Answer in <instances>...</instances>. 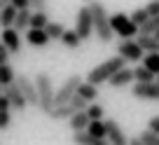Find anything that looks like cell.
Returning a JSON list of instances; mask_svg holds the SVG:
<instances>
[{"label": "cell", "mask_w": 159, "mask_h": 145, "mask_svg": "<svg viewBox=\"0 0 159 145\" xmlns=\"http://www.w3.org/2000/svg\"><path fill=\"white\" fill-rule=\"evenodd\" d=\"M122 68H126V61L122 59V56H112V59L98 63L96 68H91L89 73H87V80H84V82H89V84H94V87L108 84V82L112 80V77L117 75Z\"/></svg>", "instance_id": "obj_1"}, {"label": "cell", "mask_w": 159, "mask_h": 145, "mask_svg": "<svg viewBox=\"0 0 159 145\" xmlns=\"http://www.w3.org/2000/svg\"><path fill=\"white\" fill-rule=\"evenodd\" d=\"M35 87H38V96H40V110L49 117L52 110H54V96H56L49 73H38L35 75Z\"/></svg>", "instance_id": "obj_2"}, {"label": "cell", "mask_w": 159, "mask_h": 145, "mask_svg": "<svg viewBox=\"0 0 159 145\" xmlns=\"http://www.w3.org/2000/svg\"><path fill=\"white\" fill-rule=\"evenodd\" d=\"M91 7V16H94V33L101 42H110L112 40V26H110V14L105 12V7L101 2H89Z\"/></svg>", "instance_id": "obj_3"}, {"label": "cell", "mask_w": 159, "mask_h": 145, "mask_svg": "<svg viewBox=\"0 0 159 145\" xmlns=\"http://www.w3.org/2000/svg\"><path fill=\"white\" fill-rule=\"evenodd\" d=\"M110 26H112V33H117L122 40H136L138 38V26L124 12H117V14L110 16Z\"/></svg>", "instance_id": "obj_4"}, {"label": "cell", "mask_w": 159, "mask_h": 145, "mask_svg": "<svg viewBox=\"0 0 159 145\" xmlns=\"http://www.w3.org/2000/svg\"><path fill=\"white\" fill-rule=\"evenodd\" d=\"M82 77L80 75H70V77H66V82L56 89V96H54V108H59V105H68L70 101L77 96V89L82 87Z\"/></svg>", "instance_id": "obj_5"}, {"label": "cell", "mask_w": 159, "mask_h": 145, "mask_svg": "<svg viewBox=\"0 0 159 145\" xmlns=\"http://www.w3.org/2000/svg\"><path fill=\"white\" fill-rule=\"evenodd\" d=\"M75 33L80 35V40H82V42L91 40V33H94V16H91V7H89V2L80 7V12H77V21H75Z\"/></svg>", "instance_id": "obj_6"}, {"label": "cell", "mask_w": 159, "mask_h": 145, "mask_svg": "<svg viewBox=\"0 0 159 145\" xmlns=\"http://www.w3.org/2000/svg\"><path fill=\"white\" fill-rule=\"evenodd\" d=\"M117 56H122V59L126 61V63H138V61L145 59V52L140 49V45L136 40H122L117 45Z\"/></svg>", "instance_id": "obj_7"}, {"label": "cell", "mask_w": 159, "mask_h": 145, "mask_svg": "<svg viewBox=\"0 0 159 145\" xmlns=\"http://www.w3.org/2000/svg\"><path fill=\"white\" fill-rule=\"evenodd\" d=\"M16 87H19V91L24 94L26 103L33 105V108H40V96H38V87H35V80H30V77L26 75H16Z\"/></svg>", "instance_id": "obj_8"}, {"label": "cell", "mask_w": 159, "mask_h": 145, "mask_svg": "<svg viewBox=\"0 0 159 145\" xmlns=\"http://www.w3.org/2000/svg\"><path fill=\"white\" fill-rule=\"evenodd\" d=\"M131 94H134V98H140V101H159V82H150V84L136 82L131 87Z\"/></svg>", "instance_id": "obj_9"}, {"label": "cell", "mask_w": 159, "mask_h": 145, "mask_svg": "<svg viewBox=\"0 0 159 145\" xmlns=\"http://www.w3.org/2000/svg\"><path fill=\"white\" fill-rule=\"evenodd\" d=\"M105 131H108V143L110 145H129L131 138H126V134L122 131V126L115 120H105Z\"/></svg>", "instance_id": "obj_10"}, {"label": "cell", "mask_w": 159, "mask_h": 145, "mask_svg": "<svg viewBox=\"0 0 159 145\" xmlns=\"http://www.w3.org/2000/svg\"><path fill=\"white\" fill-rule=\"evenodd\" d=\"M0 42L7 47V52H10V54H19V52H21V35L16 33L14 28L2 30V33H0Z\"/></svg>", "instance_id": "obj_11"}, {"label": "cell", "mask_w": 159, "mask_h": 145, "mask_svg": "<svg viewBox=\"0 0 159 145\" xmlns=\"http://www.w3.org/2000/svg\"><path fill=\"white\" fill-rule=\"evenodd\" d=\"M2 94L10 98V103H12V110H16V112H24L26 108H28V103H26V98H24V94L19 91V87L16 84H12V87H7Z\"/></svg>", "instance_id": "obj_12"}, {"label": "cell", "mask_w": 159, "mask_h": 145, "mask_svg": "<svg viewBox=\"0 0 159 145\" xmlns=\"http://www.w3.org/2000/svg\"><path fill=\"white\" fill-rule=\"evenodd\" d=\"M129 82H134V84H136V75H134V70H131V68H122L117 75H115L112 80L108 82V84L112 87V89H122V87H126Z\"/></svg>", "instance_id": "obj_13"}, {"label": "cell", "mask_w": 159, "mask_h": 145, "mask_svg": "<svg viewBox=\"0 0 159 145\" xmlns=\"http://www.w3.org/2000/svg\"><path fill=\"white\" fill-rule=\"evenodd\" d=\"M26 42H28L30 47H38V49H42V47H47L49 45V35L45 33V30H26Z\"/></svg>", "instance_id": "obj_14"}, {"label": "cell", "mask_w": 159, "mask_h": 145, "mask_svg": "<svg viewBox=\"0 0 159 145\" xmlns=\"http://www.w3.org/2000/svg\"><path fill=\"white\" fill-rule=\"evenodd\" d=\"M68 124H70V131H73V134H82V131L89 129L91 120H89L87 112H77V115H73V120H70Z\"/></svg>", "instance_id": "obj_15"}, {"label": "cell", "mask_w": 159, "mask_h": 145, "mask_svg": "<svg viewBox=\"0 0 159 145\" xmlns=\"http://www.w3.org/2000/svg\"><path fill=\"white\" fill-rule=\"evenodd\" d=\"M136 42L140 45V49L148 52V54H159V40L154 35H138Z\"/></svg>", "instance_id": "obj_16"}, {"label": "cell", "mask_w": 159, "mask_h": 145, "mask_svg": "<svg viewBox=\"0 0 159 145\" xmlns=\"http://www.w3.org/2000/svg\"><path fill=\"white\" fill-rule=\"evenodd\" d=\"M73 143H75V145H110L108 140L94 138L89 131H82V134H73Z\"/></svg>", "instance_id": "obj_17"}, {"label": "cell", "mask_w": 159, "mask_h": 145, "mask_svg": "<svg viewBox=\"0 0 159 145\" xmlns=\"http://www.w3.org/2000/svg\"><path fill=\"white\" fill-rule=\"evenodd\" d=\"M77 96L82 101H87V103H94L96 98H98V87H94V84H89V82H82V87L77 89Z\"/></svg>", "instance_id": "obj_18"}, {"label": "cell", "mask_w": 159, "mask_h": 145, "mask_svg": "<svg viewBox=\"0 0 159 145\" xmlns=\"http://www.w3.org/2000/svg\"><path fill=\"white\" fill-rule=\"evenodd\" d=\"M16 14L19 12L12 7V2L5 7V10L0 12V26H2V30H7V28H14V21H16Z\"/></svg>", "instance_id": "obj_19"}, {"label": "cell", "mask_w": 159, "mask_h": 145, "mask_svg": "<svg viewBox=\"0 0 159 145\" xmlns=\"http://www.w3.org/2000/svg\"><path fill=\"white\" fill-rule=\"evenodd\" d=\"M14 82H16V73H14V68H12V63L0 66V84H2V89L12 87Z\"/></svg>", "instance_id": "obj_20"}, {"label": "cell", "mask_w": 159, "mask_h": 145, "mask_svg": "<svg viewBox=\"0 0 159 145\" xmlns=\"http://www.w3.org/2000/svg\"><path fill=\"white\" fill-rule=\"evenodd\" d=\"M73 115H77V112H75V108L73 105H59V108H54V110H52V115H49V120H54V122H59V120H73Z\"/></svg>", "instance_id": "obj_21"}, {"label": "cell", "mask_w": 159, "mask_h": 145, "mask_svg": "<svg viewBox=\"0 0 159 145\" xmlns=\"http://www.w3.org/2000/svg\"><path fill=\"white\" fill-rule=\"evenodd\" d=\"M49 24L52 21L47 16V12H33V16H30V28L33 30H45Z\"/></svg>", "instance_id": "obj_22"}, {"label": "cell", "mask_w": 159, "mask_h": 145, "mask_svg": "<svg viewBox=\"0 0 159 145\" xmlns=\"http://www.w3.org/2000/svg\"><path fill=\"white\" fill-rule=\"evenodd\" d=\"M134 75H136V82H140V84H150V82H157V75H154V73H150V70L145 68L143 63H140L138 68H134Z\"/></svg>", "instance_id": "obj_23"}, {"label": "cell", "mask_w": 159, "mask_h": 145, "mask_svg": "<svg viewBox=\"0 0 159 145\" xmlns=\"http://www.w3.org/2000/svg\"><path fill=\"white\" fill-rule=\"evenodd\" d=\"M30 16H33L30 10L16 14V21H14V30H16V33H21V30H30Z\"/></svg>", "instance_id": "obj_24"}, {"label": "cell", "mask_w": 159, "mask_h": 145, "mask_svg": "<svg viewBox=\"0 0 159 145\" xmlns=\"http://www.w3.org/2000/svg\"><path fill=\"white\" fill-rule=\"evenodd\" d=\"M66 30H68V28H66L63 24H59V21H52V24L45 28V33L49 35V40H63Z\"/></svg>", "instance_id": "obj_25"}, {"label": "cell", "mask_w": 159, "mask_h": 145, "mask_svg": "<svg viewBox=\"0 0 159 145\" xmlns=\"http://www.w3.org/2000/svg\"><path fill=\"white\" fill-rule=\"evenodd\" d=\"M89 131L94 138H101V140H108V131H105V120H101V122H91L89 124Z\"/></svg>", "instance_id": "obj_26"}, {"label": "cell", "mask_w": 159, "mask_h": 145, "mask_svg": "<svg viewBox=\"0 0 159 145\" xmlns=\"http://www.w3.org/2000/svg\"><path fill=\"white\" fill-rule=\"evenodd\" d=\"M129 16H131V21L138 26V30H140V28H143V26L150 21V14H148V10H145V7H138V10H134Z\"/></svg>", "instance_id": "obj_27"}, {"label": "cell", "mask_w": 159, "mask_h": 145, "mask_svg": "<svg viewBox=\"0 0 159 145\" xmlns=\"http://www.w3.org/2000/svg\"><path fill=\"white\" fill-rule=\"evenodd\" d=\"M61 42H63L68 49H77V47L82 45V40H80V35L75 33V28L73 30H66V35H63V40H61Z\"/></svg>", "instance_id": "obj_28"}, {"label": "cell", "mask_w": 159, "mask_h": 145, "mask_svg": "<svg viewBox=\"0 0 159 145\" xmlns=\"http://www.w3.org/2000/svg\"><path fill=\"white\" fill-rule=\"evenodd\" d=\"M143 66L150 70V73H154V75L159 77V54H145Z\"/></svg>", "instance_id": "obj_29"}, {"label": "cell", "mask_w": 159, "mask_h": 145, "mask_svg": "<svg viewBox=\"0 0 159 145\" xmlns=\"http://www.w3.org/2000/svg\"><path fill=\"white\" fill-rule=\"evenodd\" d=\"M87 115H89V120H91V122H101V120L105 117V110H103V105L91 103L89 108H87Z\"/></svg>", "instance_id": "obj_30"}, {"label": "cell", "mask_w": 159, "mask_h": 145, "mask_svg": "<svg viewBox=\"0 0 159 145\" xmlns=\"http://www.w3.org/2000/svg\"><path fill=\"white\" fill-rule=\"evenodd\" d=\"M138 138H140V143H143V145H159V136L152 134V131H148V129L140 131Z\"/></svg>", "instance_id": "obj_31"}, {"label": "cell", "mask_w": 159, "mask_h": 145, "mask_svg": "<svg viewBox=\"0 0 159 145\" xmlns=\"http://www.w3.org/2000/svg\"><path fill=\"white\" fill-rule=\"evenodd\" d=\"M70 105L75 108V112H87V108H89V103H87V101H82L80 96H75V98L70 101Z\"/></svg>", "instance_id": "obj_32"}, {"label": "cell", "mask_w": 159, "mask_h": 145, "mask_svg": "<svg viewBox=\"0 0 159 145\" xmlns=\"http://www.w3.org/2000/svg\"><path fill=\"white\" fill-rule=\"evenodd\" d=\"M12 126V112H0V131H7Z\"/></svg>", "instance_id": "obj_33"}, {"label": "cell", "mask_w": 159, "mask_h": 145, "mask_svg": "<svg viewBox=\"0 0 159 145\" xmlns=\"http://www.w3.org/2000/svg\"><path fill=\"white\" fill-rule=\"evenodd\" d=\"M145 10H148L150 19H152V16H159V0H152V2H148V5H145Z\"/></svg>", "instance_id": "obj_34"}, {"label": "cell", "mask_w": 159, "mask_h": 145, "mask_svg": "<svg viewBox=\"0 0 159 145\" xmlns=\"http://www.w3.org/2000/svg\"><path fill=\"white\" fill-rule=\"evenodd\" d=\"M148 131H152V134L159 136V115H154L152 120H148Z\"/></svg>", "instance_id": "obj_35"}, {"label": "cell", "mask_w": 159, "mask_h": 145, "mask_svg": "<svg viewBox=\"0 0 159 145\" xmlns=\"http://www.w3.org/2000/svg\"><path fill=\"white\" fill-rule=\"evenodd\" d=\"M10 52H7V47L2 45V42H0V66H5V63H10Z\"/></svg>", "instance_id": "obj_36"}, {"label": "cell", "mask_w": 159, "mask_h": 145, "mask_svg": "<svg viewBox=\"0 0 159 145\" xmlns=\"http://www.w3.org/2000/svg\"><path fill=\"white\" fill-rule=\"evenodd\" d=\"M10 110H12V103H10V98L2 94L0 96V112H10Z\"/></svg>", "instance_id": "obj_37"}, {"label": "cell", "mask_w": 159, "mask_h": 145, "mask_svg": "<svg viewBox=\"0 0 159 145\" xmlns=\"http://www.w3.org/2000/svg\"><path fill=\"white\" fill-rule=\"evenodd\" d=\"M30 7H33L35 12H45L47 2H42V0H30Z\"/></svg>", "instance_id": "obj_38"}, {"label": "cell", "mask_w": 159, "mask_h": 145, "mask_svg": "<svg viewBox=\"0 0 159 145\" xmlns=\"http://www.w3.org/2000/svg\"><path fill=\"white\" fill-rule=\"evenodd\" d=\"M129 145H143V143H140V138H131V143Z\"/></svg>", "instance_id": "obj_39"}, {"label": "cell", "mask_w": 159, "mask_h": 145, "mask_svg": "<svg viewBox=\"0 0 159 145\" xmlns=\"http://www.w3.org/2000/svg\"><path fill=\"white\" fill-rule=\"evenodd\" d=\"M7 5H10V2H5V0H0V12L5 10V7H7Z\"/></svg>", "instance_id": "obj_40"}, {"label": "cell", "mask_w": 159, "mask_h": 145, "mask_svg": "<svg viewBox=\"0 0 159 145\" xmlns=\"http://www.w3.org/2000/svg\"><path fill=\"white\" fill-rule=\"evenodd\" d=\"M2 91H5V89H2V84H0V96H2Z\"/></svg>", "instance_id": "obj_41"}, {"label": "cell", "mask_w": 159, "mask_h": 145, "mask_svg": "<svg viewBox=\"0 0 159 145\" xmlns=\"http://www.w3.org/2000/svg\"><path fill=\"white\" fill-rule=\"evenodd\" d=\"M154 38H157V40H159V33H157V35H154Z\"/></svg>", "instance_id": "obj_42"}, {"label": "cell", "mask_w": 159, "mask_h": 145, "mask_svg": "<svg viewBox=\"0 0 159 145\" xmlns=\"http://www.w3.org/2000/svg\"><path fill=\"white\" fill-rule=\"evenodd\" d=\"M157 82H159V77H157Z\"/></svg>", "instance_id": "obj_43"}]
</instances>
